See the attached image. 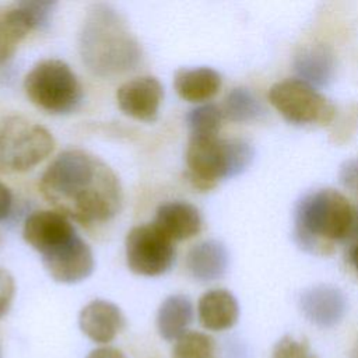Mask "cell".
I'll return each instance as SVG.
<instances>
[{"instance_id":"1","label":"cell","mask_w":358,"mask_h":358,"mask_svg":"<svg viewBox=\"0 0 358 358\" xmlns=\"http://www.w3.org/2000/svg\"><path fill=\"white\" fill-rule=\"evenodd\" d=\"M39 190L56 211L81 224L110 220L123 201L115 171L84 150L59 154L42 173Z\"/></svg>"},{"instance_id":"2","label":"cell","mask_w":358,"mask_h":358,"mask_svg":"<svg viewBox=\"0 0 358 358\" xmlns=\"http://www.w3.org/2000/svg\"><path fill=\"white\" fill-rule=\"evenodd\" d=\"M78 52L90 73L115 78L134 70L141 48L123 15L109 4L88 8L78 34Z\"/></svg>"},{"instance_id":"3","label":"cell","mask_w":358,"mask_h":358,"mask_svg":"<svg viewBox=\"0 0 358 358\" xmlns=\"http://www.w3.org/2000/svg\"><path fill=\"white\" fill-rule=\"evenodd\" d=\"M355 207L334 189L306 194L295 210V239L310 253L324 255L331 242H347Z\"/></svg>"},{"instance_id":"4","label":"cell","mask_w":358,"mask_h":358,"mask_svg":"<svg viewBox=\"0 0 358 358\" xmlns=\"http://www.w3.org/2000/svg\"><path fill=\"white\" fill-rule=\"evenodd\" d=\"M253 157V147L243 140L190 136L186 148V176L193 187L207 192L220 180L245 172Z\"/></svg>"},{"instance_id":"5","label":"cell","mask_w":358,"mask_h":358,"mask_svg":"<svg viewBox=\"0 0 358 358\" xmlns=\"http://www.w3.org/2000/svg\"><path fill=\"white\" fill-rule=\"evenodd\" d=\"M28 99L48 113H69L83 99V87L67 63L59 59L38 62L24 78Z\"/></svg>"},{"instance_id":"6","label":"cell","mask_w":358,"mask_h":358,"mask_svg":"<svg viewBox=\"0 0 358 358\" xmlns=\"http://www.w3.org/2000/svg\"><path fill=\"white\" fill-rule=\"evenodd\" d=\"M55 148L52 133L39 123L13 116L0 129V173L25 172Z\"/></svg>"},{"instance_id":"7","label":"cell","mask_w":358,"mask_h":358,"mask_svg":"<svg viewBox=\"0 0 358 358\" xmlns=\"http://www.w3.org/2000/svg\"><path fill=\"white\" fill-rule=\"evenodd\" d=\"M270 103L291 123L327 124L336 115L334 105L312 85L298 80H282L271 85Z\"/></svg>"},{"instance_id":"8","label":"cell","mask_w":358,"mask_h":358,"mask_svg":"<svg viewBox=\"0 0 358 358\" xmlns=\"http://www.w3.org/2000/svg\"><path fill=\"white\" fill-rule=\"evenodd\" d=\"M129 268L138 275L158 277L171 270L175 263V245L154 224L133 227L124 241Z\"/></svg>"},{"instance_id":"9","label":"cell","mask_w":358,"mask_h":358,"mask_svg":"<svg viewBox=\"0 0 358 358\" xmlns=\"http://www.w3.org/2000/svg\"><path fill=\"white\" fill-rule=\"evenodd\" d=\"M41 257L49 275L63 284H74L85 280L95 267L92 250L78 234Z\"/></svg>"},{"instance_id":"10","label":"cell","mask_w":358,"mask_h":358,"mask_svg":"<svg viewBox=\"0 0 358 358\" xmlns=\"http://www.w3.org/2000/svg\"><path fill=\"white\" fill-rule=\"evenodd\" d=\"M164 98V88L158 78L141 76L124 81L116 92L120 110L141 122H154Z\"/></svg>"},{"instance_id":"11","label":"cell","mask_w":358,"mask_h":358,"mask_svg":"<svg viewBox=\"0 0 358 358\" xmlns=\"http://www.w3.org/2000/svg\"><path fill=\"white\" fill-rule=\"evenodd\" d=\"M77 235L70 218L56 210H39L27 217L24 241L41 256Z\"/></svg>"},{"instance_id":"12","label":"cell","mask_w":358,"mask_h":358,"mask_svg":"<svg viewBox=\"0 0 358 358\" xmlns=\"http://www.w3.org/2000/svg\"><path fill=\"white\" fill-rule=\"evenodd\" d=\"M299 308L312 324L320 329H331L344 319L347 299L338 288L319 284L301 294Z\"/></svg>"},{"instance_id":"13","label":"cell","mask_w":358,"mask_h":358,"mask_svg":"<svg viewBox=\"0 0 358 358\" xmlns=\"http://www.w3.org/2000/svg\"><path fill=\"white\" fill-rule=\"evenodd\" d=\"M126 320L117 305L105 299L87 303L78 315V326L85 337L96 344L110 343L124 327Z\"/></svg>"},{"instance_id":"14","label":"cell","mask_w":358,"mask_h":358,"mask_svg":"<svg viewBox=\"0 0 358 358\" xmlns=\"http://www.w3.org/2000/svg\"><path fill=\"white\" fill-rule=\"evenodd\" d=\"M171 241H186L201 231L200 211L190 203L173 200L161 204L157 208L152 222Z\"/></svg>"},{"instance_id":"15","label":"cell","mask_w":358,"mask_h":358,"mask_svg":"<svg viewBox=\"0 0 358 358\" xmlns=\"http://www.w3.org/2000/svg\"><path fill=\"white\" fill-rule=\"evenodd\" d=\"M294 70L298 80L313 88L327 87L334 80V53L327 45L322 43L305 46L295 55Z\"/></svg>"},{"instance_id":"16","label":"cell","mask_w":358,"mask_h":358,"mask_svg":"<svg viewBox=\"0 0 358 358\" xmlns=\"http://www.w3.org/2000/svg\"><path fill=\"white\" fill-rule=\"evenodd\" d=\"M197 316L204 329L224 331L234 327L238 322L239 305L228 289H210L197 302Z\"/></svg>"},{"instance_id":"17","label":"cell","mask_w":358,"mask_h":358,"mask_svg":"<svg viewBox=\"0 0 358 358\" xmlns=\"http://www.w3.org/2000/svg\"><path fill=\"white\" fill-rule=\"evenodd\" d=\"M229 263V255L224 243L215 239H207L194 245L186 256L189 274L201 282H210L221 278Z\"/></svg>"},{"instance_id":"18","label":"cell","mask_w":358,"mask_h":358,"mask_svg":"<svg viewBox=\"0 0 358 358\" xmlns=\"http://www.w3.org/2000/svg\"><path fill=\"white\" fill-rule=\"evenodd\" d=\"M221 76L211 67L179 69L173 77L178 95L189 102H204L221 88Z\"/></svg>"},{"instance_id":"19","label":"cell","mask_w":358,"mask_h":358,"mask_svg":"<svg viewBox=\"0 0 358 358\" xmlns=\"http://www.w3.org/2000/svg\"><path fill=\"white\" fill-rule=\"evenodd\" d=\"M193 322V303L186 295H169L157 312L158 334L166 341H176Z\"/></svg>"},{"instance_id":"20","label":"cell","mask_w":358,"mask_h":358,"mask_svg":"<svg viewBox=\"0 0 358 358\" xmlns=\"http://www.w3.org/2000/svg\"><path fill=\"white\" fill-rule=\"evenodd\" d=\"M32 29V22L21 3L0 7V66L13 57L17 45Z\"/></svg>"},{"instance_id":"21","label":"cell","mask_w":358,"mask_h":358,"mask_svg":"<svg viewBox=\"0 0 358 358\" xmlns=\"http://www.w3.org/2000/svg\"><path fill=\"white\" fill-rule=\"evenodd\" d=\"M222 113L224 117L232 122L246 123L259 119L264 113V109L259 98L249 88L236 87L227 94Z\"/></svg>"},{"instance_id":"22","label":"cell","mask_w":358,"mask_h":358,"mask_svg":"<svg viewBox=\"0 0 358 358\" xmlns=\"http://www.w3.org/2000/svg\"><path fill=\"white\" fill-rule=\"evenodd\" d=\"M171 358H218L215 340L201 331H187L178 338Z\"/></svg>"},{"instance_id":"23","label":"cell","mask_w":358,"mask_h":358,"mask_svg":"<svg viewBox=\"0 0 358 358\" xmlns=\"http://www.w3.org/2000/svg\"><path fill=\"white\" fill-rule=\"evenodd\" d=\"M222 119V109L215 103L199 105L186 115L190 136H218Z\"/></svg>"},{"instance_id":"24","label":"cell","mask_w":358,"mask_h":358,"mask_svg":"<svg viewBox=\"0 0 358 358\" xmlns=\"http://www.w3.org/2000/svg\"><path fill=\"white\" fill-rule=\"evenodd\" d=\"M271 358H317V355L305 340L284 336L275 343Z\"/></svg>"},{"instance_id":"25","label":"cell","mask_w":358,"mask_h":358,"mask_svg":"<svg viewBox=\"0 0 358 358\" xmlns=\"http://www.w3.org/2000/svg\"><path fill=\"white\" fill-rule=\"evenodd\" d=\"M27 11L34 29H43L50 24L56 1H20Z\"/></svg>"},{"instance_id":"26","label":"cell","mask_w":358,"mask_h":358,"mask_svg":"<svg viewBox=\"0 0 358 358\" xmlns=\"http://www.w3.org/2000/svg\"><path fill=\"white\" fill-rule=\"evenodd\" d=\"M15 294V282L13 275L0 267V319L7 315Z\"/></svg>"},{"instance_id":"27","label":"cell","mask_w":358,"mask_h":358,"mask_svg":"<svg viewBox=\"0 0 358 358\" xmlns=\"http://www.w3.org/2000/svg\"><path fill=\"white\" fill-rule=\"evenodd\" d=\"M340 183L358 199V159H347L340 166Z\"/></svg>"},{"instance_id":"28","label":"cell","mask_w":358,"mask_h":358,"mask_svg":"<svg viewBox=\"0 0 358 358\" xmlns=\"http://www.w3.org/2000/svg\"><path fill=\"white\" fill-rule=\"evenodd\" d=\"M13 207V194L11 190L0 182V220L6 218Z\"/></svg>"},{"instance_id":"29","label":"cell","mask_w":358,"mask_h":358,"mask_svg":"<svg viewBox=\"0 0 358 358\" xmlns=\"http://www.w3.org/2000/svg\"><path fill=\"white\" fill-rule=\"evenodd\" d=\"M85 358H126L124 354L115 347H99L92 350Z\"/></svg>"},{"instance_id":"30","label":"cell","mask_w":358,"mask_h":358,"mask_svg":"<svg viewBox=\"0 0 358 358\" xmlns=\"http://www.w3.org/2000/svg\"><path fill=\"white\" fill-rule=\"evenodd\" d=\"M347 242H355V243H358V208H355V213H354V218H352V224H351V228H350V232H348ZM355 243H354V245H355Z\"/></svg>"},{"instance_id":"31","label":"cell","mask_w":358,"mask_h":358,"mask_svg":"<svg viewBox=\"0 0 358 358\" xmlns=\"http://www.w3.org/2000/svg\"><path fill=\"white\" fill-rule=\"evenodd\" d=\"M348 259H350L351 264L354 266V268H355V271L358 274V243L351 246V249L348 252Z\"/></svg>"},{"instance_id":"32","label":"cell","mask_w":358,"mask_h":358,"mask_svg":"<svg viewBox=\"0 0 358 358\" xmlns=\"http://www.w3.org/2000/svg\"><path fill=\"white\" fill-rule=\"evenodd\" d=\"M351 358H358V340H357L355 347H354V350H352V357H351Z\"/></svg>"},{"instance_id":"33","label":"cell","mask_w":358,"mask_h":358,"mask_svg":"<svg viewBox=\"0 0 358 358\" xmlns=\"http://www.w3.org/2000/svg\"><path fill=\"white\" fill-rule=\"evenodd\" d=\"M0 358H1V347H0Z\"/></svg>"}]
</instances>
